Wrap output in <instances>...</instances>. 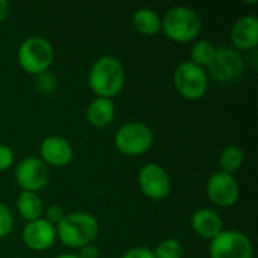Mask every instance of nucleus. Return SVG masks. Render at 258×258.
<instances>
[{
	"label": "nucleus",
	"mask_w": 258,
	"mask_h": 258,
	"mask_svg": "<svg viewBox=\"0 0 258 258\" xmlns=\"http://www.w3.org/2000/svg\"><path fill=\"white\" fill-rule=\"evenodd\" d=\"M125 82V70L113 56H103L97 59L89 71V86L100 98H110L118 95Z\"/></svg>",
	"instance_id": "f257e3e1"
},
{
	"label": "nucleus",
	"mask_w": 258,
	"mask_h": 258,
	"mask_svg": "<svg viewBox=\"0 0 258 258\" xmlns=\"http://www.w3.org/2000/svg\"><path fill=\"white\" fill-rule=\"evenodd\" d=\"M98 221L85 212H76L65 215V218L56 227V236L60 242L70 248H83L92 245L98 236Z\"/></svg>",
	"instance_id": "f03ea898"
},
{
	"label": "nucleus",
	"mask_w": 258,
	"mask_h": 258,
	"mask_svg": "<svg viewBox=\"0 0 258 258\" xmlns=\"http://www.w3.org/2000/svg\"><path fill=\"white\" fill-rule=\"evenodd\" d=\"M162 29L169 39L175 42H189L201 32V20L194 9L174 6L165 12L162 18Z\"/></svg>",
	"instance_id": "7ed1b4c3"
},
{
	"label": "nucleus",
	"mask_w": 258,
	"mask_h": 258,
	"mask_svg": "<svg viewBox=\"0 0 258 258\" xmlns=\"http://www.w3.org/2000/svg\"><path fill=\"white\" fill-rule=\"evenodd\" d=\"M54 59V50L48 39L42 36H30L18 48V62L21 68L35 76L44 74Z\"/></svg>",
	"instance_id": "20e7f679"
},
{
	"label": "nucleus",
	"mask_w": 258,
	"mask_h": 258,
	"mask_svg": "<svg viewBox=\"0 0 258 258\" xmlns=\"http://www.w3.org/2000/svg\"><path fill=\"white\" fill-rule=\"evenodd\" d=\"M174 85L186 100H200L207 92L209 77L203 67L184 60L174 71Z\"/></svg>",
	"instance_id": "39448f33"
},
{
	"label": "nucleus",
	"mask_w": 258,
	"mask_h": 258,
	"mask_svg": "<svg viewBox=\"0 0 258 258\" xmlns=\"http://www.w3.org/2000/svg\"><path fill=\"white\" fill-rule=\"evenodd\" d=\"M153 130L144 122H127L115 135V145L125 156H141L153 145Z\"/></svg>",
	"instance_id": "423d86ee"
},
{
	"label": "nucleus",
	"mask_w": 258,
	"mask_h": 258,
	"mask_svg": "<svg viewBox=\"0 0 258 258\" xmlns=\"http://www.w3.org/2000/svg\"><path fill=\"white\" fill-rule=\"evenodd\" d=\"M210 258H252L254 248L249 237L236 230H222L210 242Z\"/></svg>",
	"instance_id": "0eeeda50"
},
{
	"label": "nucleus",
	"mask_w": 258,
	"mask_h": 258,
	"mask_svg": "<svg viewBox=\"0 0 258 258\" xmlns=\"http://www.w3.org/2000/svg\"><path fill=\"white\" fill-rule=\"evenodd\" d=\"M207 67L210 76L215 80L221 83H230L242 74L245 63H243V57L237 50L222 47V48H216V53Z\"/></svg>",
	"instance_id": "6e6552de"
},
{
	"label": "nucleus",
	"mask_w": 258,
	"mask_h": 258,
	"mask_svg": "<svg viewBox=\"0 0 258 258\" xmlns=\"http://www.w3.org/2000/svg\"><path fill=\"white\" fill-rule=\"evenodd\" d=\"M17 184L26 192H36L42 189L48 181V169L45 163L38 157L23 159L15 169Z\"/></svg>",
	"instance_id": "1a4fd4ad"
},
{
	"label": "nucleus",
	"mask_w": 258,
	"mask_h": 258,
	"mask_svg": "<svg viewBox=\"0 0 258 258\" xmlns=\"http://www.w3.org/2000/svg\"><path fill=\"white\" fill-rule=\"evenodd\" d=\"M139 186L145 197L151 200H163L171 192V180L168 172L157 163H147L139 171Z\"/></svg>",
	"instance_id": "9d476101"
},
{
	"label": "nucleus",
	"mask_w": 258,
	"mask_h": 258,
	"mask_svg": "<svg viewBox=\"0 0 258 258\" xmlns=\"http://www.w3.org/2000/svg\"><path fill=\"white\" fill-rule=\"evenodd\" d=\"M239 184L231 174L219 171L210 175L207 181V195L215 204L221 207L234 206L239 200Z\"/></svg>",
	"instance_id": "9b49d317"
},
{
	"label": "nucleus",
	"mask_w": 258,
	"mask_h": 258,
	"mask_svg": "<svg viewBox=\"0 0 258 258\" xmlns=\"http://www.w3.org/2000/svg\"><path fill=\"white\" fill-rule=\"evenodd\" d=\"M56 240V227L47 219H36L27 222L23 228V242L33 251H45L53 246Z\"/></svg>",
	"instance_id": "f8f14e48"
},
{
	"label": "nucleus",
	"mask_w": 258,
	"mask_h": 258,
	"mask_svg": "<svg viewBox=\"0 0 258 258\" xmlns=\"http://www.w3.org/2000/svg\"><path fill=\"white\" fill-rule=\"evenodd\" d=\"M39 153L44 163L51 166H65L73 160V147L71 144L60 136H48L42 141Z\"/></svg>",
	"instance_id": "ddd939ff"
},
{
	"label": "nucleus",
	"mask_w": 258,
	"mask_h": 258,
	"mask_svg": "<svg viewBox=\"0 0 258 258\" xmlns=\"http://www.w3.org/2000/svg\"><path fill=\"white\" fill-rule=\"evenodd\" d=\"M230 39L236 48L251 50L258 44V18L254 15L240 17L230 33Z\"/></svg>",
	"instance_id": "4468645a"
},
{
	"label": "nucleus",
	"mask_w": 258,
	"mask_h": 258,
	"mask_svg": "<svg viewBox=\"0 0 258 258\" xmlns=\"http://www.w3.org/2000/svg\"><path fill=\"white\" fill-rule=\"evenodd\" d=\"M192 228L203 239L213 240L224 230V224L215 210L200 209L192 215Z\"/></svg>",
	"instance_id": "2eb2a0df"
},
{
	"label": "nucleus",
	"mask_w": 258,
	"mask_h": 258,
	"mask_svg": "<svg viewBox=\"0 0 258 258\" xmlns=\"http://www.w3.org/2000/svg\"><path fill=\"white\" fill-rule=\"evenodd\" d=\"M89 122L95 127H106L115 118V104L110 98H95L86 110Z\"/></svg>",
	"instance_id": "dca6fc26"
},
{
	"label": "nucleus",
	"mask_w": 258,
	"mask_h": 258,
	"mask_svg": "<svg viewBox=\"0 0 258 258\" xmlns=\"http://www.w3.org/2000/svg\"><path fill=\"white\" fill-rule=\"evenodd\" d=\"M17 209L23 219H26L27 222H32L36 219H41V215L44 212V204L36 192L21 190V194L17 198Z\"/></svg>",
	"instance_id": "f3484780"
},
{
	"label": "nucleus",
	"mask_w": 258,
	"mask_h": 258,
	"mask_svg": "<svg viewBox=\"0 0 258 258\" xmlns=\"http://www.w3.org/2000/svg\"><path fill=\"white\" fill-rule=\"evenodd\" d=\"M133 26L139 33L153 36L162 29V18L154 9L141 8L133 15Z\"/></svg>",
	"instance_id": "a211bd4d"
},
{
	"label": "nucleus",
	"mask_w": 258,
	"mask_h": 258,
	"mask_svg": "<svg viewBox=\"0 0 258 258\" xmlns=\"http://www.w3.org/2000/svg\"><path fill=\"white\" fill-rule=\"evenodd\" d=\"M243 151L237 145H228L222 150L219 156V165L222 168V172L234 174L240 166L243 165Z\"/></svg>",
	"instance_id": "6ab92c4d"
},
{
	"label": "nucleus",
	"mask_w": 258,
	"mask_h": 258,
	"mask_svg": "<svg viewBox=\"0 0 258 258\" xmlns=\"http://www.w3.org/2000/svg\"><path fill=\"white\" fill-rule=\"evenodd\" d=\"M216 53V47L210 42V41H198L195 42V45L192 47V51H190V62L197 63L198 67H203V65H209L213 59Z\"/></svg>",
	"instance_id": "aec40b11"
},
{
	"label": "nucleus",
	"mask_w": 258,
	"mask_h": 258,
	"mask_svg": "<svg viewBox=\"0 0 258 258\" xmlns=\"http://www.w3.org/2000/svg\"><path fill=\"white\" fill-rule=\"evenodd\" d=\"M153 252H154L156 258H181L184 254V249L178 240L165 239L157 245L156 251H153Z\"/></svg>",
	"instance_id": "412c9836"
},
{
	"label": "nucleus",
	"mask_w": 258,
	"mask_h": 258,
	"mask_svg": "<svg viewBox=\"0 0 258 258\" xmlns=\"http://www.w3.org/2000/svg\"><path fill=\"white\" fill-rule=\"evenodd\" d=\"M14 228V218L11 210L0 203V239L6 237Z\"/></svg>",
	"instance_id": "4be33fe9"
},
{
	"label": "nucleus",
	"mask_w": 258,
	"mask_h": 258,
	"mask_svg": "<svg viewBox=\"0 0 258 258\" xmlns=\"http://www.w3.org/2000/svg\"><path fill=\"white\" fill-rule=\"evenodd\" d=\"M14 163V153L8 145L0 144V171L11 168Z\"/></svg>",
	"instance_id": "5701e85b"
},
{
	"label": "nucleus",
	"mask_w": 258,
	"mask_h": 258,
	"mask_svg": "<svg viewBox=\"0 0 258 258\" xmlns=\"http://www.w3.org/2000/svg\"><path fill=\"white\" fill-rule=\"evenodd\" d=\"M63 218H65V212H63V209L60 206L54 204V206H50L47 209V221L50 224H53V225L56 224L57 225Z\"/></svg>",
	"instance_id": "b1692460"
},
{
	"label": "nucleus",
	"mask_w": 258,
	"mask_h": 258,
	"mask_svg": "<svg viewBox=\"0 0 258 258\" xmlns=\"http://www.w3.org/2000/svg\"><path fill=\"white\" fill-rule=\"evenodd\" d=\"M122 258H156L154 257V252L150 249V248H145V246H138V248H132L128 249Z\"/></svg>",
	"instance_id": "393cba45"
},
{
	"label": "nucleus",
	"mask_w": 258,
	"mask_h": 258,
	"mask_svg": "<svg viewBox=\"0 0 258 258\" xmlns=\"http://www.w3.org/2000/svg\"><path fill=\"white\" fill-rule=\"evenodd\" d=\"M79 258H98L100 257V251L97 246L94 245H86L83 248H80V252H79Z\"/></svg>",
	"instance_id": "a878e982"
},
{
	"label": "nucleus",
	"mask_w": 258,
	"mask_h": 258,
	"mask_svg": "<svg viewBox=\"0 0 258 258\" xmlns=\"http://www.w3.org/2000/svg\"><path fill=\"white\" fill-rule=\"evenodd\" d=\"M9 14V3L6 0H0V23L8 17Z\"/></svg>",
	"instance_id": "bb28decb"
},
{
	"label": "nucleus",
	"mask_w": 258,
	"mask_h": 258,
	"mask_svg": "<svg viewBox=\"0 0 258 258\" xmlns=\"http://www.w3.org/2000/svg\"><path fill=\"white\" fill-rule=\"evenodd\" d=\"M56 258H79L76 254H60V255H57Z\"/></svg>",
	"instance_id": "cd10ccee"
}]
</instances>
